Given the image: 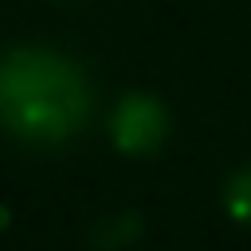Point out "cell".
I'll use <instances>...</instances> for the list:
<instances>
[{
	"label": "cell",
	"instance_id": "6da1fadb",
	"mask_svg": "<svg viewBox=\"0 0 251 251\" xmlns=\"http://www.w3.org/2000/svg\"><path fill=\"white\" fill-rule=\"evenodd\" d=\"M90 118V82L51 47H12L0 55V129L27 145L71 141Z\"/></svg>",
	"mask_w": 251,
	"mask_h": 251
},
{
	"label": "cell",
	"instance_id": "7a4b0ae2",
	"mask_svg": "<svg viewBox=\"0 0 251 251\" xmlns=\"http://www.w3.org/2000/svg\"><path fill=\"white\" fill-rule=\"evenodd\" d=\"M165 129H169V118H165V106L141 90L126 94L114 114H110V137L122 153L129 157H145L153 153L161 141H165Z\"/></svg>",
	"mask_w": 251,
	"mask_h": 251
},
{
	"label": "cell",
	"instance_id": "3957f363",
	"mask_svg": "<svg viewBox=\"0 0 251 251\" xmlns=\"http://www.w3.org/2000/svg\"><path fill=\"white\" fill-rule=\"evenodd\" d=\"M224 204H227V212H231L239 224H251V169H243V173H235V176L227 180Z\"/></svg>",
	"mask_w": 251,
	"mask_h": 251
}]
</instances>
